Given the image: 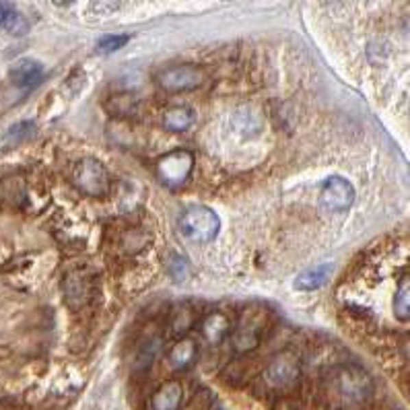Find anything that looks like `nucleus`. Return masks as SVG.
Returning a JSON list of instances; mask_svg holds the SVG:
<instances>
[{"instance_id": "1", "label": "nucleus", "mask_w": 410, "mask_h": 410, "mask_svg": "<svg viewBox=\"0 0 410 410\" xmlns=\"http://www.w3.org/2000/svg\"><path fill=\"white\" fill-rule=\"evenodd\" d=\"M324 394L328 410H359L373 394V379L359 365H338L328 373Z\"/></svg>"}, {"instance_id": "2", "label": "nucleus", "mask_w": 410, "mask_h": 410, "mask_svg": "<svg viewBox=\"0 0 410 410\" xmlns=\"http://www.w3.org/2000/svg\"><path fill=\"white\" fill-rule=\"evenodd\" d=\"M71 182L81 194L91 196V198H104L112 190V178L106 165L91 157H85L73 165Z\"/></svg>"}, {"instance_id": "3", "label": "nucleus", "mask_w": 410, "mask_h": 410, "mask_svg": "<svg viewBox=\"0 0 410 410\" xmlns=\"http://www.w3.org/2000/svg\"><path fill=\"white\" fill-rule=\"evenodd\" d=\"M221 221L213 208L194 206L188 208L180 219V233L192 243H208L219 235Z\"/></svg>"}, {"instance_id": "4", "label": "nucleus", "mask_w": 410, "mask_h": 410, "mask_svg": "<svg viewBox=\"0 0 410 410\" xmlns=\"http://www.w3.org/2000/svg\"><path fill=\"white\" fill-rule=\"evenodd\" d=\"M266 317H268V311L260 305H252L241 313L237 328L231 334V342L237 352L254 350L260 344L266 332Z\"/></svg>"}, {"instance_id": "5", "label": "nucleus", "mask_w": 410, "mask_h": 410, "mask_svg": "<svg viewBox=\"0 0 410 410\" xmlns=\"http://www.w3.org/2000/svg\"><path fill=\"white\" fill-rule=\"evenodd\" d=\"M155 81L167 93H188L204 85L206 73L194 64H173L157 71Z\"/></svg>"}, {"instance_id": "6", "label": "nucleus", "mask_w": 410, "mask_h": 410, "mask_svg": "<svg viewBox=\"0 0 410 410\" xmlns=\"http://www.w3.org/2000/svg\"><path fill=\"white\" fill-rule=\"evenodd\" d=\"M301 377V367H299V359L295 352L285 350L280 354H276L264 369V383L266 387L274 389V391H291Z\"/></svg>"}, {"instance_id": "7", "label": "nucleus", "mask_w": 410, "mask_h": 410, "mask_svg": "<svg viewBox=\"0 0 410 410\" xmlns=\"http://www.w3.org/2000/svg\"><path fill=\"white\" fill-rule=\"evenodd\" d=\"M194 169V157L190 151H171L157 161V178L167 188H182Z\"/></svg>"}, {"instance_id": "8", "label": "nucleus", "mask_w": 410, "mask_h": 410, "mask_svg": "<svg viewBox=\"0 0 410 410\" xmlns=\"http://www.w3.org/2000/svg\"><path fill=\"white\" fill-rule=\"evenodd\" d=\"M354 202V188L348 180L334 176L328 178L319 192V204L328 213H344Z\"/></svg>"}, {"instance_id": "9", "label": "nucleus", "mask_w": 410, "mask_h": 410, "mask_svg": "<svg viewBox=\"0 0 410 410\" xmlns=\"http://www.w3.org/2000/svg\"><path fill=\"white\" fill-rule=\"evenodd\" d=\"M64 295H67V303L73 309L85 307L93 297V278L83 270L71 272L64 278Z\"/></svg>"}, {"instance_id": "10", "label": "nucleus", "mask_w": 410, "mask_h": 410, "mask_svg": "<svg viewBox=\"0 0 410 410\" xmlns=\"http://www.w3.org/2000/svg\"><path fill=\"white\" fill-rule=\"evenodd\" d=\"M184 400V385L178 379L165 381L151 398V410H178Z\"/></svg>"}, {"instance_id": "11", "label": "nucleus", "mask_w": 410, "mask_h": 410, "mask_svg": "<svg viewBox=\"0 0 410 410\" xmlns=\"http://www.w3.org/2000/svg\"><path fill=\"white\" fill-rule=\"evenodd\" d=\"M44 79V67L38 60H19L11 69V81L21 89H34Z\"/></svg>"}, {"instance_id": "12", "label": "nucleus", "mask_w": 410, "mask_h": 410, "mask_svg": "<svg viewBox=\"0 0 410 410\" xmlns=\"http://www.w3.org/2000/svg\"><path fill=\"white\" fill-rule=\"evenodd\" d=\"M200 328H202V336L208 344H221L231 332V322L223 311H213L202 319Z\"/></svg>"}, {"instance_id": "13", "label": "nucleus", "mask_w": 410, "mask_h": 410, "mask_svg": "<svg viewBox=\"0 0 410 410\" xmlns=\"http://www.w3.org/2000/svg\"><path fill=\"white\" fill-rule=\"evenodd\" d=\"M196 354H198V344L192 338H182L171 346L167 354V363L173 371H184L194 365Z\"/></svg>"}, {"instance_id": "14", "label": "nucleus", "mask_w": 410, "mask_h": 410, "mask_svg": "<svg viewBox=\"0 0 410 410\" xmlns=\"http://www.w3.org/2000/svg\"><path fill=\"white\" fill-rule=\"evenodd\" d=\"M332 270H334V266L330 262H324V264H317L313 268H307L295 278V289H299V291H315V289H319V287H324L328 282Z\"/></svg>"}, {"instance_id": "15", "label": "nucleus", "mask_w": 410, "mask_h": 410, "mask_svg": "<svg viewBox=\"0 0 410 410\" xmlns=\"http://www.w3.org/2000/svg\"><path fill=\"white\" fill-rule=\"evenodd\" d=\"M106 110L112 114V116H120V118H132L138 114L141 110V104L134 95L130 93H116V95H110L108 101H106Z\"/></svg>"}, {"instance_id": "16", "label": "nucleus", "mask_w": 410, "mask_h": 410, "mask_svg": "<svg viewBox=\"0 0 410 410\" xmlns=\"http://www.w3.org/2000/svg\"><path fill=\"white\" fill-rule=\"evenodd\" d=\"M391 311L398 322H408V317H410V280H408V276H402L396 287V293L391 299Z\"/></svg>"}, {"instance_id": "17", "label": "nucleus", "mask_w": 410, "mask_h": 410, "mask_svg": "<svg viewBox=\"0 0 410 410\" xmlns=\"http://www.w3.org/2000/svg\"><path fill=\"white\" fill-rule=\"evenodd\" d=\"M194 122V116L188 108H182V106H176V108H169L163 116V126L171 132H184L192 126Z\"/></svg>"}, {"instance_id": "18", "label": "nucleus", "mask_w": 410, "mask_h": 410, "mask_svg": "<svg viewBox=\"0 0 410 410\" xmlns=\"http://www.w3.org/2000/svg\"><path fill=\"white\" fill-rule=\"evenodd\" d=\"M161 336H157V334H153V336H147L141 344H138V348H136V361H134V365H136V369H147L155 359H157V354H159V350H161Z\"/></svg>"}, {"instance_id": "19", "label": "nucleus", "mask_w": 410, "mask_h": 410, "mask_svg": "<svg viewBox=\"0 0 410 410\" xmlns=\"http://www.w3.org/2000/svg\"><path fill=\"white\" fill-rule=\"evenodd\" d=\"M0 27L3 29H7L9 34H13V36H21V34H25L27 32V21H25V17L13 7V5H9V3H5V9H3V17H0Z\"/></svg>"}, {"instance_id": "20", "label": "nucleus", "mask_w": 410, "mask_h": 410, "mask_svg": "<svg viewBox=\"0 0 410 410\" xmlns=\"http://www.w3.org/2000/svg\"><path fill=\"white\" fill-rule=\"evenodd\" d=\"M34 134H36V124L34 122H19V124L9 128V132L5 134V141L9 145H21L27 138H32Z\"/></svg>"}, {"instance_id": "21", "label": "nucleus", "mask_w": 410, "mask_h": 410, "mask_svg": "<svg viewBox=\"0 0 410 410\" xmlns=\"http://www.w3.org/2000/svg\"><path fill=\"white\" fill-rule=\"evenodd\" d=\"M128 36H104L99 42H97V52L99 54H112L120 48H124L128 44Z\"/></svg>"}, {"instance_id": "22", "label": "nucleus", "mask_w": 410, "mask_h": 410, "mask_svg": "<svg viewBox=\"0 0 410 410\" xmlns=\"http://www.w3.org/2000/svg\"><path fill=\"white\" fill-rule=\"evenodd\" d=\"M145 243H147V235L138 229H128L122 235V245L128 252H138L141 248H145Z\"/></svg>"}, {"instance_id": "23", "label": "nucleus", "mask_w": 410, "mask_h": 410, "mask_svg": "<svg viewBox=\"0 0 410 410\" xmlns=\"http://www.w3.org/2000/svg\"><path fill=\"white\" fill-rule=\"evenodd\" d=\"M192 322H194V317H192V311L190 309H180L178 313H176V317H173V332L176 334H182V332H186L190 326H192Z\"/></svg>"}, {"instance_id": "24", "label": "nucleus", "mask_w": 410, "mask_h": 410, "mask_svg": "<svg viewBox=\"0 0 410 410\" xmlns=\"http://www.w3.org/2000/svg\"><path fill=\"white\" fill-rule=\"evenodd\" d=\"M93 7L99 9L101 13H104V11H116V9H120L118 3H97V5H93Z\"/></svg>"}, {"instance_id": "25", "label": "nucleus", "mask_w": 410, "mask_h": 410, "mask_svg": "<svg viewBox=\"0 0 410 410\" xmlns=\"http://www.w3.org/2000/svg\"><path fill=\"white\" fill-rule=\"evenodd\" d=\"M0 410H19V408L13 404H0Z\"/></svg>"}, {"instance_id": "26", "label": "nucleus", "mask_w": 410, "mask_h": 410, "mask_svg": "<svg viewBox=\"0 0 410 410\" xmlns=\"http://www.w3.org/2000/svg\"><path fill=\"white\" fill-rule=\"evenodd\" d=\"M3 9H5V3H0V17H3Z\"/></svg>"}]
</instances>
